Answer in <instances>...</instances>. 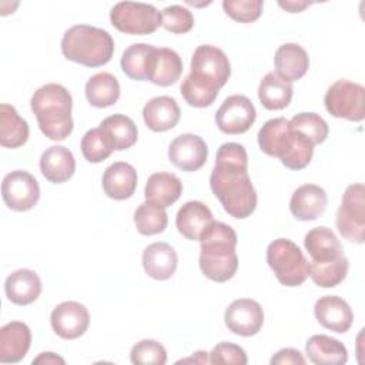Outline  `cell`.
Segmentation results:
<instances>
[{
  "mask_svg": "<svg viewBox=\"0 0 365 365\" xmlns=\"http://www.w3.org/2000/svg\"><path fill=\"white\" fill-rule=\"evenodd\" d=\"M210 187L228 215L244 220L255 211L257 191L248 175V155L244 145L238 143L220 145Z\"/></svg>",
  "mask_w": 365,
  "mask_h": 365,
  "instance_id": "obj_1",
  "label": "cell"
},
{
  "mask_svg": "<svg viewBox=\"0 0 365 365\" xmlns=\"http://www.w3.org/2000/svg\"><path fill=\"white\" fill-rule=\"evenodd\" d=\"M200 252V269L214 282H227L238 269V255L235 251L237 232L221 221H212L202 232Z\"/></svg>",
  "mask_w": 365,
  "mask_h": 365,
  "instance_id": "obj_2",
  "label": "cell"
},
{
  "mask_svg": "<svg viewBox=\"0 0 365 365\" xmlns=\"http://www.w3.org/2000/svg\"><path fill=\"white\" fill-rule=\"evenodd\" d=\"M40 131L53 141L66 140L73 131V98L70 91L57 83L37 88L30 100Z\"/></svg>",
  "mask_w": 365,
  "mask_h": 365,
  "instance_id": "obj_3",
  "label": "cell"
},
{
  "mask_svg": "<svg viewBox=\"0 0 365 365\" xmlns=\"http://www.w3.org/2000/svg\"><path fill=\"white\" fill-rule=\"evenodd\" d=\"M60 46L67 60L86 67H101L114 53V40L110 33L88 24H76L66 30Z\"/></svg>",
  "mask_w": 365,
  "mask_h": 365,
  "instance_id": "obj_4",
  "label": "cell"
},
{
  "mask_svg": "<svg viewBox=\"0 0 365 365\" xmlns=\"http://www.w3.org/2000/svg\"><path fill=\"white\" fill-rule=\"evenodd\" d=\"M267 262L279 284L298 287L309 275V262L301 248L287 238H277L267 247Z\"/></svg>",
  "mask_w": 365,
  "mask_h": 365,
  "instance_id": "obj_5",
  "label": "cell"
},
{
  "mask_svg": "<svg viewBox=\"0 0 365 365\" xmlns=\"http://www.w3.org/2000/svg\"><path fill=\"white\" fill-rule=\"evenodd\" d=\"M231 76V64L225 53L211 44H201L191 57L188 78L195 84L218 93Z\"/></svg>",
  "mask_w": 365,
  "mask_h": 365,
  "instance_id": "obj_6",
  "label": "cell"
},
{
  "mask_svg": "<svg viewBox=\"0 0 365 365\" xmlns=\"http://www.w3.org/2000/svg\"><path fill=\"white\" fill-rule=\"evenodd\" d=\"M110 21L121 33L145 36L161 26V11L147 3L120 1L110 11Z\"/></svg>",
  "mask_w": 365,
  "mask_h": 365,
  "instance_id": "obj_7",
  "label": "cell"
},
{
  "mask_svg": "<svg viewBox=\"0 0 365 365\" xmlns=\"http://www.w3.org/2000/svg\"><path fill=\"white\" fill-rule=\"evenodd\" d=\"M324 103L327 111L335 118L359 123L365 117V88L358 83L336 80L327 90Z\"/></svg>",
  "mask_w": 365,
  "mask_h": 365,
  "instance_id": "obj_8",
  "label": "cell"
},
{
  "mask_svg": "<svg viewBox=\"0 0 365 365\" xmlns=\"http://www.w3.org/2000/svg\"><path fill=\"white\" fill-rule=\"evenodd\" d=\"M336 228L341 235L356 244L364 242L365 232V187L362 182L346 187L336 211Z\"/></svg>",
  "mask_w": 365,
  "mask_h": 365,
  "instance_id": "obj_9",
  "label": "cell"
},
{
  "mask_svg": "<svg viewBox=\"0 0 365 365\" xmlns=\"http://www.w3.org/2000/svg\"><path fill=\"white\" fill-rule=\"evenodd\" d=\"M4 204L13 211H29L34 208L40 198L37 180L27 171L14 170L4 175L1 182Z\"/></svg>",
  "mask_w": 365,
  "mask_h": 365,
  "instance_id": "obj_10",
  "label": "cell"
},
{
  "mask_svg": "<svg viewBox=\"0 0 365 365\" xmlns=\"http://www.w3.org/2000/svg\"><path fill=\"white\" fill-rule=\"evenodd\" d=\"M257 111L251 100L242 94H232L224 100L215 113L217 127L225 134H242L251 128Z\"/></svg>",
  "mask_w": 365,
  "mask_h": 365,
  "instance_id": "obj_11",
  "label": "cell"
},
{
  "mask_svg": "<svg viewBox=\"0 0 365 365\" xmlns=\"http://www.w3.org/2000/svg\"><path fill=\"white\" fill-rule=\"evenodd\" d=\"M225 327L235 335H257L264 325V309L251 298H240L232 301L224 314Z\"/></svg>",
  "mask_w": 365,
  "mask_h": 365,
  "instance_id": "obj_12",
  "label": "cell"
},
{
  "mask_svg": "<svg viewBox=\"0 0 365 365\" xmlns=\"http://www.w3.org/2000/svg\"><path fill=\"white\" fill-rule=\"evenodd\" d=\"M208 158V147L205 141L195 134L177 135L168 147L170 163L181 171L192 173L200 170Z\"/></svg>",
  "mask_w": 365,
  "mask_h": 365,
  "instance_id": "obj_13",
  "label": "cell"
},
{
  "mask_svg": "<svg viewBox=\"0 0 365 365\" xmlns=\"http://www.w3.org/2000/svg\"><path fill=\"white\" fill-rule=\"evenodd\" d=\"M50 324L56 335L63 339H77L90 325L87 308L77 301H64L58 304L50 315Z\"/></svg>",
  "mask_w": 365,
  "mask_h": 365,
  "instance_id": "obj_14",
  "label": "cell"
},
{
  "mask_svg": "<svg viewBox=\"0 0 365 365\" xmlns=\"http://www.w3.org/2000/svg\"><path fill=\"white\" fill-rule=\"evenodd\" d=\"M317 321L327 329L344 334L354 322V312L349 304L338 295L321 297L314 305Z\"/></svg>",
  "mask_w": 365,
  "mask_h": 365,
  "instance_id": "obj_15",
  "label": "cell"
},
{
  "mask_svg": "<svg viewBox=\"0 0 365 365\" xmlns=\"http://www.w3.org/2000/svg\"><path fill=\"white\" fill-rule=\"evenodd\" d=\"M31 345V331L20 321L7 322L0 328V362L17 364L29 352Z\"/></svg>",
  "mask_w": 365,
  "mask_h": 365,
  "instance_id": "obj_16",
  "label": "cell"
},
{
  "mask_svg": "<svg viewBox=\"0 0 365 365\" xmlns=\"http://www.w3.org/2000/svg\"><path fill=\"white\" fill-rule=\"evenodd\" d=\"M328 197L324 188L317 184L298 187L289 200V211L299 221H314L327 208Z\"/></svg>",
  "mask_w": 365,
  "mask_h": 365,
  "instance_id": "obj_17",
  "label": "cell"
},
{
  "mask_svg": "<svg viewBox=\"0 0 365 365\" xmlns=\"http://www.w3.org/2000/svg\"><path fill=\"white\" fill-rule=\"evenodd\" d=\"M141 261L145 274L157 281L170 279L178 265L177 252L167 242H153L145 247Z\"/></svg>",
  "mask_w": 365,
  "mask_h": 365,
  "instance_id": "obj_18",
  "label": "cell"
},
{
  "mask_svg": "<svg viewBox=\"0 0 365 365\" xmlns=\"http://www.w3.org/2000/svg\"><path fill=\"white\" fill-rule=\"evenodd\" d=\"M101 185L107 197L115 201L128 200L137 188V171L131 164L117 161L106 168Z\"/></svg>",
  "mask_w": 365,
  "mask_h": 365,
  "instance_id": "obj_19",
  "label": "cell"
},
{
  "mask_svg": "<svg viewBox=\"0 0 365 365\" xmlns=\"http://www.w3.org/2000/svg\"><path fill=\"white\" fill-rule=\"evenodd\" d=\"M181 73L182 61L177 51L168 47L154 48L148 64V81L160 87H168L180 80Z\"/></svg>",
  "mask_w": 365,
  "mask_h": 365,
  "instance_id": "obj_20",
  "label": "cell"
},
{
  "mask_svg": "<svg viewBox=\"0 0 365 365\" xmlns=\"http://www.w3.org/2000/svg\"><path fill=\"white\" fill-rule=\"evenodd\" d=\"M214 221L212 212L202 201H187L177 212L175 227L190 241H200L202 232Z\"/></svg>",
  "mask_w": 365,
  "mask_h": 365,
  "instance_id": "obj_21",
  "label": "cell"
},
{
  "mask_svg": "<svg viewBox=\"0 0 365 365\" xmlns=\"http://www.w3.org/2000/svg\"><path fill=\"white\" fill-rule=\"evenodd\" d=\"M291 143L292 131L288 120L284 117L265 121L258 131V145L261 151L269 157H277L281 160L289 151Z\"/></svg>",
  "mask_w": 365,
  "mask_h": 365,
  "instance_id": "obj_22",
  "label": "cell"
},
{
  "mask_svg": "<svg viewBox=\"0 0 365 365\" xmlns=\"http://www.w3.org/2000/svg\"><path fill=\"white\" fill-rule=\"evenodd\" d=\"M181 110L177 101L170 96L153 97L143 108V118L145 125L154 133H164L177 125Z\"/></svg>",
  "mask_w": 365,
  "mask_h": 365,
  "instance_id": "obj_23",
  "label": "cell"
},
{
  "mask_svg": "<svg viewBox=\"0 0 365 365\" xmlns=\"http://www.w3.org/2000/svg\"><path fill=\"white\" fill-rule=\"evenodd\" d=\"M4 292L10 302L16 305H29L40 297L41 279L33 269H16L6 278Z\"/></svg>",
  "mask_w": 365,
  "mask_h": 365,
  "instance_id": "obj_24",
  "label": "cell"
},
{
  "mask_svg": "<svg viewBox=\"0 0 365 365\" xmlns=\"http://www.w3.org/2000/svg\"><path fill=\"white\" fill-rule=\"evenodd\" d=\"M275 73L285 81L292 83L305 76L309 67L308 53L297 43L279 46L274 56Z\"/></svg>",
  "mask_w": 365,
  "mask_h": 365,
  "instance_id": "obj_25",
  "label": "cell"
},
{
  "mask_svg": "<svg viewBox=\"0 0 365 365\" xmlns=\"http://www.w3.org/2000/svg\"><path fill=\"white\" fill-rule=\"evenodd\" d=\"M40 170L44 178L53 184L68 181L76 171L73 153L63 145H51L40 157Z\"/></svg>",
  "mask_w": 365,
  "mask_h": 365,
  "instance_id": "obj_26",
  "label": "cell"
},
{
  "mask_svg": "<svg viewBox=\"0 0 365 365\" xmlns=\"http://www.w3.org/2000/svg\"><path fill=\"white\" fill-rule=\"evenodd\" d=\"M182 192L181 180L173 173H154L148 177L144 188L145 201L167 208L173 205Z\"/></svg>",
  "mask_w": 365,
  "mask_h": 365,
  "instance_id": "obj_27",
  "label": "cell"
},
{
  "mask_svg": "<svg viewBox=\"0 0 365 365\" xmlns=\"http://www.w3.org/2000/svg\"><path fill=\"white\" fill-rule=\"evenodd\" d=\"M304 247L308 251L311 261L325 262L341 257L342 245L334 231L328 227H315L305 234Z\"/></svg>",
  "mask_w": 365,
  "mask_h": 365,
  "instance_id": "obj_28",
  "label": "cell"
},
{
  "mask_svg": "<svg viewBox=\"0 0 365 365\" xmlns=\"http://www.w3.org/2000/svg\"><path fill=\"white\" fill-rule=\"evenodd\" d=\"M305 352L308 359L317 365H342L348 361L346 346L324 334L309 336L305 344Z\"/></svg>",
  "mask_w": 365,
  "mask_h": 365,
  "instance_id": "obj_29",
  "label": "cell"
},
{
  "mask_svg": "<svg viewBox=\"0 0 365 365\" xmlns=\"http://www.w3.org/2000/svg\"><path fill=\"white\" fill-rule=\"evenodd\" d=\"M100 128L103 130L113 151H123L137 143L138 131L134 121L124 114H113L106 117Z\"/></svg>",
  "mask_w": 365,
  "mask_h": 365,
  "instance_id": "obj_30",
  "label": "cell"
},
{
  "mask_svg": "<svg viewBox=\"0 0 365 365\" xmlns=\"http://www.w3.org/2000/svg\"><path fill=\"white\" fill-rule=\"evenodd\" d=\"M291 83L282 80L277 73H267L258 86V98L264 108L277 111L285 108L292 98Z\"/></svg>",
  "mask_w": 365,
  "mask_h": 365,
  "instance_id": "obj_31",
  "label": "cell"
},
{
  "mask_svg": "<svg viewBox=\"0 0 365 365\" xmlns=\"http://www.w3.org/2000/svg\"><path fill=\"white\" fill-rule=\"evenodd\" d=\"M29 124L10 104L0 106V144L4 148H19L29 140Z\"/></svg>",
  "mask_w": 365,
  "mask_h": 365,
  "instance_id": "obj_32",
  "label": "cell"
},
{
  "mask_svg": "<svg viewBox=\"0 0 365 365\" xmlns=\"http://www.w3.org/2000/svg\"><path fill=\"white\" fill-rule=\"evenodd\" d=\"M84 93L91 106L106 108L115 104L120 98V84L111 73L101 71L88 78Z\"/></svg>",
  "mask_w": 365,
  "mask_h": 365,
  "instance_id": "obj_33",
  "label": "cell"
},
{
  "mask_svg": "<svg viewBox=\"0 0 365 365\" xmlns=\"http://www.w3.org/2000/svg\"><path fill=\"white\" fill-rule=\"evenodd\" d=\"M154 48V46L147 43H134L128 46L120 60V66L124 74L131 80H147L148 64Z\"/></svg>",
  "mask_w": 365,
  "mask_h": 365,
  "instance_id": "obj_34",
  "label": "cell"
},
{
  "mask_svg": "<svg viewBox=\"0 0 365 365\" xmlns=\"http://www.w3.org/2000/svg\"><path fill=\"white\" fill-rule=\"evenodd\" d=\"M349 262L348 258L342 254L341 257L325 261V262H309V275L311 279L321 288H334L339 285L348 274Z\"/></svg>",
  "mask_w": 365,
  "mask_h": 365,
  "instance_id": "obj_35",
  "label": "cell"
},
{
  "mask_svg": "<svg viewBox=\"0 0 365 365\" xmlns=\"http://www.w3.org/2000/svg\"><path fill=\"white\" fill-rule=\"evenodd\" d=\"M134 224L141 235H155L167 228L168 215L165 208L145 201L134 211Z\"/></svg>",
  "mask_w": 365,
  "mask_h": 365,
  "instance_id": "obj_36",
  "label": "cell"
},
{
  "mask_svg": "<svg viewBox=\"0 0 365 365\" xmlns=\"http://www.w3.org/2000/svg\"><path fill=\"white\" fill-rule=\"evenodd\" d=\"M289 128L305 135L314 145L324 143L328 138L329 127L327 121L317 113H299L288 120Z\"/></svg>",
  "mask_w": 365,
  "mask_h": 365,
  "instance_id": "obj_37",
  "label": "cell"
},
{
  "mask_svg": "<svg viewBox=\"0 0 365 365\" xmlns=\"http://www.w3.org/2000/svg\"><path fill=\"white\" fill-rule=\"evenodd\" d=\"M292 143L289 151L285 154V157L281 158L282 165H285L289 170H302L305 168L314 155V144L301 133L292 130Z\"/></svg>",
  "mask_w": 365,
  "mask_h": 365,
  "instance_id": "obj_38",
  "label": "cell"
},
{
  "mask_svg": "<svg viewBox=\"0 0 365 365\" xmlns=\"http://www.w3.org/2000/svg\"><path fill=\"white\" fill-rule=\"evenodd\" d=\"M81 153L88 163H101L113 153L103 130L100 127L88 130L81 138Z\"/></svg>",
  "mask_w": 365,
  "mask_h": 365,
  "instance_id": "obj_39",
  "label": "cell"
},
{
  "mask_svg": "<svg viewBox=\"0 0 365 365\" xmlns=\"http://www.w3.org/2000/svg\"><path fill=\"white\" fill-rule=\"evenodd\" d=\"M130 359L134 365H164L167 362V351L154 339H143L133 345Z\"/></svg>",
  "mask_w": 365,
  "mask_h": 365,
  "instance_id": "obj_40",
  "label": "cell"
},
{
  "mask_svg": "<svg viewBox=\"0 0 365 365\" xmlns=\"http://www.w3.org/2000/svg\"><path fill=\"white\" fill-rule=\"evenodd\" d=\"M161 26L174 34L188 33L194 26L192 13L180 4L167 6L161 11Z\"/></svg>",
  "mask_w": 365,
  "mask_h": 365,
  "instance_id": "obj_41",
  "label": "cell"
},
{
  "mask_svg": "<svg viewBox=\"0 0 365 365\" xmlns=\"http://www.w3.org/2000/svg\"><path fill=\"white\" fill-rule=\"evenodd\" d=\"M264 1L261 0H224L222 9L228 17L238 23H252L259 19Z\"/></svg>",
  "mask_w": 365,
  "mask_h": 365,
  "instance_id": "obj_42",
  "label": "cell"
},
{
  "mask_svg": "<svg viewBox=\"0 0 365 365\" xmlns=\"http://www.w3.org/2000/svg\"><path fill=\"white\" fill-rule=\"evenodd\" d=\"M248 362L245 351L231 342H220L210 352V364H232V365H245Z\"/></svg>",
  "mask_w": 365,
  "mask_h": 365,
  "instance_id": "obj_43",
  "label": "cell"
},
{
  "mask_svg": "<svg viewBox=\"0 0 365 365\" xmlns=\"http://www.w3.org/2000/svg\"><path fill=\"white\" fill-rule=\"evenodd\" d=\"M271 364L272 365H304L305 358L298 349L282 348L271 358Z\"/></svg>",
  "mask_w": 365,
  "mask_h": 365,
  "instance_id": "obj_44",
  "label": "cell"
},
{
  "mask_svg": "<svg viewBox=\"0 0 365 365\" xmlns=\"http://www.w3.org/2000/svg\"><path fill=\"white\" fill-rule=\"evenodd\" d=\"M34 364H46V365H48V364H51V365L61 364V365H64L66 361L54 352H41L37 358L33 359V365Z\"/></svg>",
  "mask_w": 365,
  "mask_h": 365,
  "instance_id": "obj_45",
  "label": "cell"
},
{
  "mask_svg": "<svg viewBox=\"0 0 365 365\" xmlns=\"http://www.w3.org/2000/svg\"><path fill=\"white\" fill-rule=\"evenodd\" d=\"M278 4H279V7L287 10L288 13H299L304 9L309 7L312 3H309V1H299V0H297V1L289 0V1H278Z\"/></svg>",
  "mask_w": 365,
  "mask_h": 365,
  "instance_id": "obj_46",
  "label": "cell"
},
{
  "mask_svg": "<svg viewBox=\"0 0 365 365\" xmlns=\"http://www.w3.org/2000/svg\"><path fill=\"white\" fill-rule=\"evenodd\" d=\"M178 364L180 362H195V364H208L210 362V358H208V352L205 351H197L194 352L192 356L190 358H185V359H180L177 361Z\"/></svg>",
  "mask_w": 365,
  "mask_h": 365,
  "instance_id": "obj_47",
  "label": "cell"
}]
</instances>
